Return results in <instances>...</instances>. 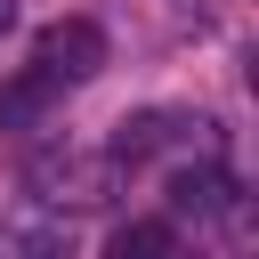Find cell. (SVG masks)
<instances>
[{"mask_svg":"<svg viewBox=\"0 0 259 259\" xmlns=\"http://www.w3.org/2000/svg\"><path fill=\"white\" fill-rule=\"evenodd\" d=\"M105 259H178V235L170 219H121L105 235Z\"/></svg>","mask_w":259,"mask_h":259,"instance_id":"cell-6","label":"cell"},{"mask_svg":"<svg viewBox=\"0 0 259 259\" xmlns=\"http://www.w3.org/2000/svg\"><path fill=\"white\" fill-rule=\"evenodd\" d=\"M105 65V32L89 24V16H57L49 32H40V49H32V73H49L57 89L65 81H89Z\"/></svg>","mask_w":259,"mask_h":259,"instance_id":"cell-2","label":"cell"},{"mask_svg":"<svg viewBox=\"0 0 259 259\" xmlns=\"http://www.w3.org/2000/svg\"><path fill=\"white\" fill-rule=\"evenodd\" d=\"M113 186H121V162L89 154V146H49L32 162V194L49 210H97V202H113Z\"/></svg>","mask_w":259,"mask_h":259,"instance_id":"cell-1","label":"cell"},{"mask_svg":"<svg viewBox=\"0 0 259 259\" xmlns=\"http://www.w3.org/2000/svg\"><path fill=\"white\" fill-rule=\"evenodd\" d=\"M227 202H235V178H227L219 162H202V170H178V178H170V210H178V219H219Z\"/></svg>","mask_w":259,"mask_h":259,"instance_id":"cell-4","label":"cell"},{"mask_svg":"<svg viewBox=\"0 0 259 259\" xmlns=\"http://www.w3.org/2000/svg\"><path fill=\"white\" fill-rule=\"evenodd\" d=\"M0 259H65V235L57 227H16V235H0Z\"/></svg>","mask_w":259,"mask_h":259,"instance_id":"cell-7","label":"cell"},{"mask_svg":"<svg viewBox=\"0 0 259 259\" xmlns=\"http://www.w3.org/2000/svg\"><path fill=\"white\" fill-rule=\"evenodd\" d=\"M186 130H194L186 113H130V121L113 130V146H105V154H113L121 170H138V162H154V154H170V146H178Z\"/></svg>","mask_w":259,"mask_h":259,"instance_id":"cell-3","label":"cell"},{"mask_svg":"<svg viewBox=\"0 0 259 259\" xmlns=\"http://www.w3.org/2000/svg\"><path fill=\"white\" fill-rule=\"evenodd\" d=\"M49 105H57V81H49V73L24 65L16 81H0V130H40Z\"/></svg>","mask_w":259,"mask_h":259,"instance_id":"cell-5","label":"cell"},{"mask_svg":"<svg viewBox=\"0 0 259 259\" xmlns=\"http://www.w3.org/2000/svg\"><path fill=\"white\" fill-rule=\"evenodd\" d=\"M8 24H16V0H0V32H8Z\"/></svg>","mask_w":259,"mask_h":259,"instance_id":"cell-8","label":"cell"}]
</instances>
